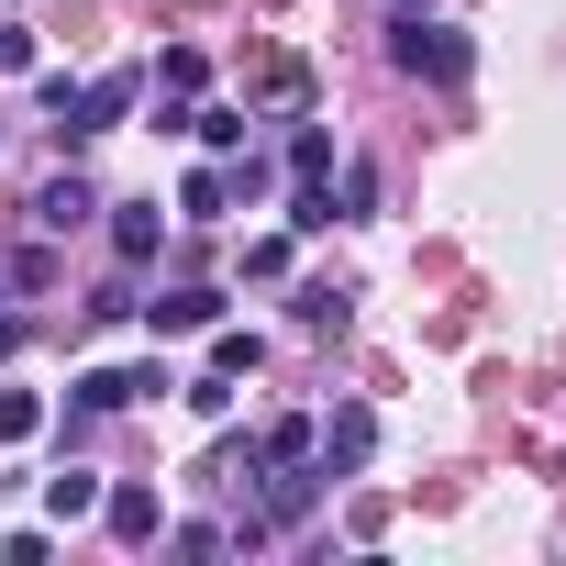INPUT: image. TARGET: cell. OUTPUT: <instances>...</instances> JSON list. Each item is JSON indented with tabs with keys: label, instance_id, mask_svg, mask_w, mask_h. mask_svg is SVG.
<instances>
[{
	"label": "cell",
	"instance_id": "cell-4",
	"mask_svg": "<svg viewBox=\"0 0 566 566\" xmlns=\"http://www.w3.org/2000/svg\"><path fill=\"white\" fill-rule=\"evenodd\" d=\"M101 522H112L123 544H167V500H156V489H101Z\"/></svg>",
	"mask_w": 566,
	"mask_h": 566
},
{
	"label": "cell",
	"instance_id": "cell-11",
	"mask_svg": "<svg viewBox=\"0 0 566 566\" xmlns=\"http://www.w3.org/2000/svg\"><path fill=\"white\" fill-rule=\"evenodd\" d=\"M178 211H189V222H222V211H233V167H200V178L178 189Z\"/></svg>",
	"mask_w": 566,
	"mask_h": 566
},
{
	"label": "cell",
	"instance_id": "cell-19",
	"mask_svg": "<svg viewBox=\"0 0 566 566\" xmlns=\"http://www.w3.org/2000/svg\"><path fill=\"white\" fill-rule=\"evenodd\" d=\"M189 411H200V422H222V411H233V378H222V367H211V378H189Z\"/></svg>",
	"mask_w": 566,
	"mask_h": 566
},
{
	"label": "cell",
	"instance_id": "cell-2",
	"mask_svg": "<svg viewBox=\"0 0 566 566\" xmlns=\"http://www.w3.org/2000/svg\"><path fill=\"white\" fill-rule=\"evenodd\" d=\"M156 389H178V378H167V367H90V378H78V411L101 422V411H134V400H156Z\"/></svg>",
	"mask_w": 566,
	"mask_h": 566
},
{
	"label": "cell",
	"instance_id": "cell-12",
	"mask_svg": "<svg viewBox=\"0 0 566 566\" xmlns=\"http://www.w3.org/2000/svg\"><path fill=\"white\" fill-rule=\"evenodd\" d=\"M189 134H200L211 156H233V145H244V112H233V101H200V112H189Z\"/></svg>",
	"mask_w": 566,
	"mask_h": 566
},
{
	"label": "cell",
	"instance_id": "cell-7",
	"mask_svg": "<svg viewBox=\"0 0 566 566\" xmlns=\"http://www.w3.org/2000/svg\"><path fill=\"white\" fill-rule=\"evenodd\" d=\"M156 244H167V222H156V200H123V211H112V255H123V266H145Z\"/></svg>",
	"mask_w": 566,
	"mask_h": 566
},
{
	"label": "cell",
	"instance_id": "cell-17",
	"mask_svg": "<svg viewBox=\"0 0 566 566\" xmlns=\"http://www.w3.org/2000/svg\"><path fill=\"white\" fill-rule=\"evenodd\" d=\"M156 78H167V90H200V78H211V56H200V45H167V56H156Z\"/></svg>",
	"mask_w": 566,
	"mask_h": 566
},
{
	"label": "cell",
	"instance_id": "cell-10",
	"mask_svg": "<svg viewBox=\"0 0 566 566\" xmlns=\"http://www.w3.org/2000/svg\"><path fill=\"white\" fill-rule=\"evenodd\" d=\"M255 467H312V422H301V411L266 422V433H255Z\"/></svg>",
	"mask_w": 566,
	"mask_h": 566
},
{
	"label": "cell",
	"instance_id": "cell-15",
	"mask_svg": "<svg viewBox=\"0 0 566 566\" xmlns=\"http://www.w3.org/2000/svg\"><path fill=\"white\" fill-rule=\"evenodd\" d=\"M301 323H312V334H345V290H334V277H312V290H301Z\"/></svg>",
	"mask_w": 566,
	"mask_h": 566
},
{
	"label": "cell",
	"instance_id": "cell-14",
	"mask_svg": "<svg viewBox=\"0 0 566 566\" xmlns=\"http://www.w3.org/2000/svg\"><path fill=\"white\" fill-rule=\"evenodd\" d=\"M334 222H345V211H334V189H323V178H301V200H290V233H334Z\"/></svg>",
	"mask_w": 566,
	"mask_h": 566
},
{
	"label": "cell",
	"instance_id": "cell-3",
	"mask_svg": "<svg viewBox=\"0 0 566 566\" xmlns=\"http://www.w3.org/2000/svg\"><path fill=\"white\" fill-rule=\"evenodd\" d=\"M312 455H323V478H356V467L378 455V411H334V422L312 433Z\"/></svg>",
	"mask_w": 566,
	"mask_h": 566
},
{
	"label": "cell",
	"instance_id": "cell-5",
	"mask_svg": "<svg viewBox=\"0 0 566 566\" xmlns=\"http://www.w3.org/2000/svg\"><path fill=\"white\" fill-rule=\"evenodd\" d=\"M134 101H145V78H134V67H112V78H90V90H78V134H112V123H123Z\"/></svg>",
	"mask_w": 566,
	"mask_h": 566
},
{
	"label": "cell",
	"instance_id": "cell-6",
	"mask_svg": "<svg viewBox=\"0 0 566 566\" xmlns=\"http://www.w3.org/2000/svg\"><path fill=\"white\" fill-rule=\"evenodd\" d=\"M90 211H101V189H90V178H45V189H34V233H78Z\"/></svg>",
	"mask_w": 566,
	"mask_h": 566
},
{
	"label": "cell",
	"instance_id": "cell-8",
	"mask_svg": "<svg viewBox=\"0 0 566 566\" xmlns=\"http://www.w3.org/2000/svg\"><path fill=\"white\" fill-rule=\"evenodd\" d=\"M145 323L156 334H200V323H222V290H167V301H145Z\"/></svg>",
	"mask_w": 566,
	"mask_h": 566
},
{
	"label": "cell",
	"instance_id": "cell-1",
	"mask_svg": "<svg viewBox=\"0 0 566 566\" xmlns=\"http://www.w3.org/2000/svg\"><path fill=\"white\" fill-rule=\"evenodd\" d=\"M389 67H400V78H433V90H467V78H478V45H467L455 23H433V12H400V23H389Z\"/></svg>",
	"mask_w": 566,
	"mask_h": 566
},
{
	"label": "cell",
	"instance_id": "cell-16",
	"mask_svg": "<svg viewBox=\"0 0 566 566\" xmlns=\"http://www.w3.org/2000/svg\"><path fill=\"white\" fill-rule=\"evenodd\" d=\"M34 422H45V400H34V389H0V444H23Z\"/></svg>",
	"mask_w": 566,
	"mask_h": 566
},
{
	"label": "cell",
	"instance_id": "cell-21",
	"mask_svg": "<svg viewBox=\"0 0 566 566\" xmlns=\"http://www.w3.org/2000/svg\"><path fill=\"white\" fill-rule=\"evenodd\" d=\"M12 345H23V323H12V312H0V356H12Z\"/></svg>",
	"mask_w": 566,
	"mask_h": 566
},
{
	"label": "cell",
	"instance_id": "cell-13",
	"mask_svg": "<svg viewBox=\"0 0 566 566\" xmlns=\"http://www.w3.org/2000/svg\"><path fill=\"white\" fill-rule=\"evenodd\" d=\"M334 167V134L323 123H290V178H323Z\"/></svg>",
	"mask_w": 566,
	"mask_h": 566
},
{
	"label": "cell",
	"instance_id": "cell-18",
	"mask_svg": "<svg viewBox=\"0 0 566 566\" xmlns=\"http://www.w3.org/2000/svg\"><path fill=\"white\" fill-rule=\"evenodd\" d=\"M255 356H266L255 334H211V367H222V378H255Z\"/></svg>",
	"mask_w": 566,
	"mask_h": 566
},
{
	"label": "cell",
	"instance_id": "cell-9",
	"mask_svg": "<svg viewBox=\"0 0 566 566\" xmlns=\"http://www.w3.org/2000/svg\"><path fill=\"white\" fill-rule=\"evenodd\" d=\"M45 511H56V522H90V511H101V478H90V467H56V478H45Z\"/></svg>",
	"mask_w": 566,
	"mask_h": 566
},
{
	"label": "cell",
	"instance_id": "cell-22",
	"mask_svg": "<svg viewBox=\"0 0 566 566\" xmlns=\"http://www.w3.org/2000/svg\"><path fill=\"white\" fill-rule=\"evenodd\" d=\"M389 12H433V0H389Z\"/></svg>",
	"mask_w": 566,
	"mask_h": 566
},
{
	"label": "cell",
	"instance_id": "cell-20",
	"mask_svg": "<svg viewBox=\"0 0 566 566\" xmlns=\"http://www.w3.org/2000/svg\"><path fill=\"white\" fill-rule=\"evenodd\" d=\"M23 67H34V34H23V23H0V78H23Z\"/></svg>",
	"mask_w": 566,
	"mask_h": 566
}]
</instances>
